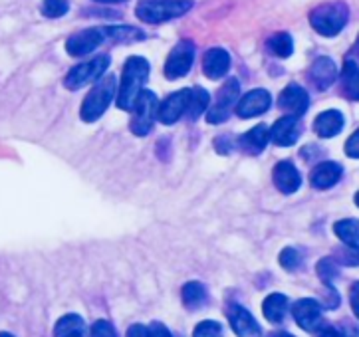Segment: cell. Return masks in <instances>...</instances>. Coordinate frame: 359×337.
<instances>
[{
	"label": "cell",
	"mask_w": 359,
	"mask_h": 337,
	"mask_svg": "<svg viewBox=\"0 0 359 337\" xmlns=\"http://www.w3.org/2000/svg\"><path fill=\"white\" fill-rule=\"evenodd\" d=\"M157 107H159V102H157L155 93L143 90L135 105H133V109H131L133 111L131 123H129L131 133H135L137 137L149 135L151 129H153V123L157 119Z\"/></svg>",
	"instance_id": "cell-5"
},
{
	"label": "cell",
	"mask_w": 359,
	"mask_h": 337,
	"mask_svg": "<svg viewBox=\"0 0 359 337\" xmlns=\"http://www.w3.org/2000/svg\"><path fill=\"white\" fill-rule=\"evenodd\" d=\"M339 80H341V93L348 99L359 102V66L355 60L346 58Z\"/></svg>",
	"instance_id": "cell-22"
},
{
	"label": "cell",
	"mask_w": 359,
	"mask_h": 337,
	"mask_svg": "<svg viewBox=\"0 0 359 337\" xmlns=\"http://www.w3.org/2000/svg\"><path fill=\"white\" fill-rule=\"evenodd\" d=\"M349 8L344 2H325L316 6L310 14V24L318 34L332 38L337 36L348 24Z\"/></svg>",
	"instance_id": "cell-4"
},
{
	"label": "cell",
	"mask_w": 359,
	"mask_h": 337,
	"mask_svg": "<svg viewBox=\"0 0 359 337\" xmlns=\"http://www.w3.org/2000/svg\"><path fill=\"white\" fill-rule=\"evenodd\" d=\"M238 97H241V83L232 78L217 92L215 104L209 105V109H207V121L212 125H219L222 121H226L231 116L232 107L238 104Z\"/></svg>",
	"instance_id": "cell-7"
},
{
	"label": "cell",
	"mask_w": 359,
	"mask_h": 337,
	"mask_svg": "<svg viewBox=\"0 0 359 337\" xmlns=\"http://www.w3.org/2000/svg\"><path fill=\"white\" fill-rule=\"evenodd\" d=\"M308 78L316 90L324 92L327 88H332L334 82L337 80V66L336 62L327 56H320V58L313 60V64L308 70Z\"/></svg>",
	"instance_id": "cell-16"
},
{
	"label": "cell",
	"mask_w": 359,
	"mask_h": 337,
	"mask_svg": "<svg viewBox=\"0 0 359 337\" xmlns=\"http://www.w3.org/2000/svg\"><path fill=\"white\" fill-rule=\"evenodd\" d=\"M54 337H86V322L76 314L64 315L54 327Z\"/></svg>",
	"instance_id": "cell-24"
},
{
	"label": "cell",
	"mask_w": 359,
	"mask_h": 337,
	"mask_svg": "<svg viewBox=\"0 0 359 337\" xmlns=\"http://www.w3.org/2000/svg\"><path fill=\"white\" fill-rule=\"evenodd\" d=\"M318 337H339V333H337L336 327H325V329L320 331V336Z\"/></svg>",
	"instance_id": "cell-42"
},
{
	"label": "cell",
	"mask_w": 359,
	"mask_h": 337,
	"mask_svg": "<svg viewBox=\"0 0 359 337\" xmlns=\"http://www.w3.org/2000/svg\"><path fill=\"white\" fill-rule=\"evenodd\" d=\"M339 337H359V326H355L353 322H341L337 327Z\"/></svg>",
	"instance_id": "cell-36"
},
{
	"label": "cell",
	"mask_w": 359,
	"mask_h": 337,
	"mask_svg": "<svg viewBox=\"0 0 359 337\" xmlns=\"http://www.w3.org/2000/svg\"><path fill=\"white\" fill-rule=\"evenodd\" d=\"M189 99H191V90H189V88L171 93V95L157 107V119H159L161 123H165V125H173V123H177V121L187 114Z\"/></svg>",
	"instance_id": "cell-10"
},
{
	"label": "cell",
	"mask_w": 359,
	"mask_h": 337,
	"mask_svg": "<svg viewBox=\"0 0 359 337\" xmlns=\"http://www.w3.org/2000/svg\"><path fill=\"white\" fill-rule=\"evenodd\" d=\"M0 337H14V336H12V333H6V331H2V333H0Z\"/></svg>",
	"instance_id": "cell-46"
},
{
	"label": "cell",
	"mask_w": 359,
	"mask_h": 337,
	"mask_svg": "<svg viewBox=\"0 0 359 337\" xmlns=\"http://www.w3.org/2000/svg\"><path fill=\"white\" fill-rule=\"evenodd\" d=\"M95 2H104V4H119V2H126V0H95Z\"/></svg>",
	"instance_id": "cell-44"
},
{
	"label": "cell",
	"mask_w": 359,
	"mask_h": 337,
	"mask_svg": "<svg viewBox=\"0 0 359 337\" xmlns=\"http://www.w3.org/2000/svg\"><path fill=\"white\" fill-rule=\"evenodd\" d=\"M195 44L191 40H181L177 46L171 50L169 58L165 62V76L167 80H179L189 74L193 60H195Z\"/></svg>",
	"instance_id": "cell-8"
},
{
	"label": "cell",
	"mask_w": 359,
	"mask_h": 337,
	"mask_svg": "<svg viewBox=\"0 0 359 337\" xmlns=\"http://www.w3.org/2000/svg\"><path fill=\"white\" fill-rule=\"evenodd\" d=\"M332 260L336 264H341V266H359V245H341L334 250Z\"/></svg>",
	"instance_id": "cell-30"
},
{
	"label": "cell",
	"mask_w": 359,
	"mask_h": 337,
	"mask_svg": "<svg viewBox=\"0 0 359 337\" xmlns=\"http://www.w3.org/2000/svg\"><path fill=\"white\" fill-rule=\"evenodd\" d=\"M346 155L353 157V159H359V129L349 137L348 143H346Z\"/></svg>",
	"instance_id": "cell-37"
},
{
	"label": "cell",
	"mask_w": 359,
	"mask_h": 337,
	"mask_svg": "<svg viewBox=\"0 0 359 337\" xmlns=\"http://www.w3.org/2000/svg\"><path fill=\"white\" fill-rule=\"evenodd\" d=\"M270 105H272V95L266 90H252V92L244 93L243 97L238 99L236 114L243 119H250V117L266 114Z\"/></svg>",
	"instance_id": "cell-13"
},
{
	"label": "cell",
	"mask_w": 359,
	"mask_h": 337,
	"mask_svg": "<svg viewBox=\"0 0 359 337\" xmlns=\"http://www.w3.org/2000/svg\"><path fill=\"white\" fill-rule=\"evenodd\" d=\"M272 179H274L276 188H278L280 193H284V195L296 193L302 185L300 173H298V169L294 167V163H290V161H280V163L274 167Z\"/></svg>",
	"instance_id": "cell-19"
},
{
	"label": "cell",
	"mask_w": 359,
	"mask_h": 337,
	"mask_svg": "<svg viewBox=\"0 0 359 337\" xmlns=\"http://www.w3.org/2000/svg\"><path fill=\"white\" fill-rule=\"evenodd\" d=\"M344 174V169L341 165L334 163V161H324V163L316 165L310 173V183H312L313 188L318 191H325V188H332L334 185L339 183Z\"/></svg>",
	"instance_id": "cell-18"
},
{
	"label": "cell",
	"mask_w": 359,
	"mask_h": 337,
	"mask_svg": "<svg viewBox=\"0 0 359 337\" xmlns=\"http://www.w3.org/2000/svg\"><path fill=\"white\" fill-rule=\"evenodd\" d=\"M128 337H147V327L135 324L128 329Z\"/></svg>",
	"instance_id": "cell-41"
},
{
	"label": "cell",
	"mask_w": 359,
	"mask_h": 337,
	"mask_svg": "<svg viewBox=\"0 0 359 337\" xmlns=\"http://www.w3.org/2000/svg\"><path fill=\"white\" fill-rule=\"evenodd\" d=\"M222 333V326L219 322H201L195 327V337H220Z\"/></svg>",
	"instance_id": "cell-34"
},
{
	"label": "cell",
	"mask_w": 359,
	"mask_h": 337,
	"mask_svg": "<svg viewBox=\"0 0 359 337\" xmlns=\"http://www.w3.org/2000/svg\"><path fill=\"white\" fill-rule=\"evenodd\" d=\"M302 135V121L300 117H280L278 121L270 129V141L278 147H290Z\"/></svg>",
	"instance_id": "cell-15"
},
{
	"label": "cell",
	"mask_w": 359,
	"mask_h": 337,
	"mask_svg": "<svg viewBox=\"0 0 359 337\" xmlns=\"http://www.w3.org/2000/svg\"><path fill=\"white\" fill-rule=\"evenodd\" d=\"M302 264V256L296 248H284L280 252V266L286 268V270H298Z\"/></svg>",
	"instance_id": "cell-33"
},
{
	"label": "cell",
	"mask_w": 359,
	"mask_h": 337,
	"mask_svg": "<svg viewBox=\"0 0 359 337\" xmlns=\"http://www.w3.org/2000/svg\"><path fill=\"white\" fill-rule=\"evenodd\" d=\"M147 337H173L171 331L167 329V326H163L161 322H153L149 327H147Z\"/></svg>",
	"instance_id": "cell-38"
},
{
	"label": "cell",
	"mask_w": 359,
	"mask_h": 337,
	"mask_svg": "<svg viewBox=\"0 0 359 337\" xmlns=\"http://www.w3.org/2000/svg\"><path fill=\"white\" fill-rule=\"evenodd\" d=\"M68 11H70L68 0H44L42 2V14L46 18H62Z\"/></svg>",
	"instance_id": "cell-32"
},
{
	"label": "cell",
	"mask_w": 359,
	"mask_h": 337,
	"mask_svg": "<svg viewBox=\"0 0 359 337\" xmlns=\"http://www.w3.org/2000/svg\"><path fill=\"white\" fill-rule=\"evenodd\" d=\"M292 315L296 319V324L306 329V331H316L318 327L324 324V317H322V305L310 300V298H304L292 305Z\"/></svg>",
	"instance_id": "cell-12"
},
{
	"label": "cell",
	"mask_w": 359,
	"mask_h": 337,
	"mask_svg": "<svg viewBox=\"0 0 359 337\" xmlns=\"http://www.w3.org/2000/svg\"><path fill=\"white\" fill-rule=\"evenodd\" d=\"M355 205H358V207H359V193H358V195H355Z\"/></svg>",
	"instance_id": "cell-47"
},
{
	"label": "cell",
	"mask_w": 359,
	"mask_h": 337,
	"mask_svg": "<svg viewBox=\"0 0 359 337\" xmlns=\"http://www.w3.org/2000/svg\"><path fill=\"white\" fill-rule=\"evenodd\" d=\"M344 116L337 111V109H327L324 114L316 117L313 121V131L324 137V139H330V137H336L337 133L344 129Z\"/></svg>",
	"instance_id": "cell-21"
},
{
	"label": "cell",
	"mask_w": 359,
	"mask_h": 337,
	"mask_svg": "<svg viewBox=\"0 0 359 337\" xmlns=\"http://www.w3.org/2000/svg\"><path fill=\"white\" fill-rule=\"evenodd\" d=\"M353 54H359V38L358 42H355V48H353Z\"/></svg>",
	"instance_id": "cell-45"
},
{
	"label": "cell",
	"mask_w": 359,
	"mask_h": 337,
	"mask_svg": "<svg viewBox=\"0 0 359 337\" xmlns=\"http://www.w3.org/2000/svg\"><path fill=\"white\" fill-rule=\"evenodd\" d=\"M268 337H294L292 333H286V331H276V333H270Z\"/></svg>",
	"instance_id": "cell-43"
},
{
	"label": "cell",
	"mask_w": 359,
	"mask_h": 337,
	"mask_svg": "<svg viewBox=\"0 0 359 337\" xmlns=\"http://www.w3.org/2000/svg\"><path fill=\"white\" fill-rule=\"evenodd\" d=\"M181 298H183V303L189 310H198L203 303L207 302L209 294H207V288L201 284V282H189L183 286L181 290Z\"/></svg>",
	"instance_id": "cell-25"
},
{
	"label": "cell",
	"mask_w": 359,
	"mask_h": 337,
	"mask_svg": "<svg viewBox=\"0 0 359 337\" xmlns=\"http://www.w3.org/2000/svg\"><path fill=\"white\" fill-rule=\"evenodd\" d=\"M278 107L282 111H286L288 116L302 117L308 111V107H310L308 92L302 85H298V83H290L280 93Z\"/></svg>",
	"instance_id": "cell-11"
},
{
	"label": "cell",
	"mask_w": 359,
	"mask_h": 337,
	"mask_svg": "<svg viewBox=\"0 0 359 337\" xmlns=\"http://www.w3.org/2000/svg\"><path fill=\"white\" fill-rule=\"evenodd\" d=\"M268 48L274 56L278 58H290L292 52H294V42H292V36L286 32H278V34L270 36L268 38Z\"/></svg>",
	"instance_id": "cell-29"
},
{
	"label": "cell",
	"mask_w": 359,
	"mask_h": 337,
	"mask_svg": "<svg viewBox=\"0 0 359 337\" xmlns=\"http://www.w3.org/2000/svg\"><path fill=\"white\" fill-rule=\"evenodd\" d=\"M232 145H236V143H234V141H232V137H229V135H220L219 139L215 141V147H217V151H219L220 155H226V153H231Z\"/></svg>",
	"instance_id": "cell-39"
},
{
	"label": "cell",
	"mask_w": 359,
	"mask_h": 337,
	"mask_svg": "<svg viewBox=\"0 0 359 337\" xmlns=\"http://www.w3.org/2000/svg\"><path fill=\"white\" fill-rule=\"evenodd\" d=\"M149 62L141 56H133L126 62L121 82H119V92H117V105L121 109L131 111L137 102L140 93L143 92V85L149 78Z\"/></svg>",
	"instance_id": "cell-1"
},
{
	"label": "cell",
	"mask_w": 359,
	"mask_h": 337,
	"mask_svg": "<svg viewBox=\"0 0 359 337\" xmlns=\"http://www.w3.org/2000/svg\"><path fill=\"white\" fill-rule=\"evenodd\" d=\"M92 337H117V331L107 319H97L92 326Z\"/></svg>",
	"instance_id": "cell-35"
},
{
	"label": "cell",
	"mask_w": 359,
	"mask_h": 337,
	"mask_svg": "<svg viewBox=\"0 0 359 337\" xmlns=\"http://www.w3.org/2000/svg\"><path fill=\"white\" fill-rule=\"evenodd\" d=\"M117 90V80L116 76L107 74L102 80H97L93 85L90 93L86 95L83 104H81L80 117L86 123H93L97 121L100 117L104 116L105 109L109 107V104L114 102Z\"/></svg>",
	"instance_id": "cell-2"
},
{
	"label": "cell",
	"mask_w": 359,
	"mask_h": 337,
	"mask_svg": "<svg viewBox=\"0 0 359 337\" xmlns=\"http://www.w3.org/2000/svg\"><path fill=\"white\" fill-rule=\"evenodd\" d=\"M105 34L107 40L117 42V44H128V42H135L145 38V34L141 32L140 28H133V26H105Z\"/></svg>",
	"instance_id": "cell-27"
},
{
	"label": "cell",
	"mask_w": 359,
	"mask_h": 337,
	"mask_svg": "<svg viewBox=\"0 0 359 337\" xmlns=\"http://www.w3.org/2000/svg\"><path fill=\"white\" fill-rule=\"evenodd\" d=\"M316 270H318V276H320V280L325 284V288H327V286H332V284H334V280L339 276L336 262L332 260V256H327V258H324V260H320Z\"/></svg>",
	"instance_id": "cell-31"
},
{
	"label": "cell",
	"mask_w": 359,
	"mask_h": 337,
	"mask_svg": "<svg viewBox=\"0 0 359 337\" xmlns=\"http://www.w3.org/2000/svg\"><path fill=\"white\" fill-rule=\"evenodd\" d=\"M288 310L290 302L284 294H270L264 300V303H262V314L272 324H282L286 314H288Z\"/></svg>",
	"instance_id": "cell-23"
},
{
	"label": "cell",
	"mask_w": 359,
	"mask_h": 337,
	"mask_svg": "<svg viewBox=\"0 0 359 337\" xmlns=\"http://www.w3.org/2000/svg\"><path fill=\"white\" fill-rule=\"evenodd\" d=\"M268 141H270V129L266 125H256L250 131H246L244 135H241L236 145L246 155H260L266 149Z\"/></svg>",
	"instance_id": "cell-20"
},
{
	"label": "cell",
	"mask_w": 359,
	"mask_h": 337,
	"mask_svg": "<svg viewBox=\"0 0 359 337\" xmlns=\"http://www.w3.org/2000/svg\"><path fill=\"white\" fill-rule=\"evenodd\" d=\"M107 66H109V56L107 54L95 56V58L88 60L83 64H78L76 68H72L64 83H66L68 90H80V88L88 85V83L102 80Z\"/></svg>",
	"instance_id": "cell-6"
},
{
	"label": "cell",
	"mask_w": 359,
	"mask_h": 337,
	"mask_svg": "<svg viewBox=\"0 0 359 337\" xmlns=\"http://www.w3.org/2000/svg\"><path fill=\"white\" fill-rule=\"evenodd\" d=\"M229 322L238 337H262V329L255 319V315L238 303L229 305Z\"/></svg>",
	"instance_id": "cell-14"
},
{
	"label": "cell",
	"mask_w": 359,
	"mask_h": 337,
	"mask_svg": "<svg viewBox=\"0 0 359 337\" xmlns=\"http://www.w3.org/2000/svg\"><path fill=\"white\" fill-rule=\"evenodd\" d=\"M107 40L104 28H88V30H81L76 32L68 38L66 42V52L74 56V58H80V56H88L92 54L95 48H100Z\"/></svg>",
	"instance_id": "cell-9"
},
{
	"label": "cell",
	"mask_w": 359,
	"mask_h": 337,
	"mask_svg": "<svg viewBox=\"0 0 359 337\" xmlns=\"http://www.w3.org/2000/svg\"><path fill=\"white\" fill-rule=\"evenodd\" d=\"M349 302H351L353 314L358 315L359 319V282H355V284L351 286V290H349Z\"/></svg>",
	"instance_id": "cell-40"
},
{
	"label": "cell",
	"mask_w": 359,
	"mask_h": 337,
	"mask_svg": "<svg viewBox=\"0 0 359 337\" xmlns=\"http://www.w3.org/2000/svg\"><path fill=\"white\" fill-rule=\"evenodd\" d=\"M231 70V56L222 48H210L203 56V71L209 80H220Z\"/></svg>",
	"instance_id": "cell-17"
},
{
	"label": "cell",
	"mask_w": 359,
	"mask_h": 337,
	"mask_svg": "<svg viewBox=\"0 0 359 337\" xmlns=\"http://www.w3.org/2000/svg\"><path fill=\"white\" fill-rule=\"evenodd\" d=\"M334 233L344 245H359V221L346 219V221L336 222Z\"/></svg>",
	"instance_id": "cell-28"
},
{
	"label": "cell",
	"mask_w": 359,
	"mask_h": 337,
	"mask_svg": "<svg viewBox=\"0 0 359 337\" xmlns=\"http://www.w3.org/2000/svg\"><path fill=\"white\" fill-rule=\"evenodd\" d=\"M193 8V0H141L135 14L141 22L161 24L179 18Z\"/></svg>",
	"instance_id": "cell-3"
},
{
	"label": "cell",
	"mask_w": 359,
	"mask_h": 337,
	"mask_svg": "<svg viewBox=\"0 0 359 337\" xmlns=\"http://www.w3.org/2000/svg\"><path fill=\"white\" fill-rule=\"evenodd\" d=\"M210 104V95L203 88H195L191 90V99H189V107H187V119L191 121H197L198 117L203 116L207 109H209Z\"/></svg>",
	"instance_id": "cell-26"
}]
</instances>
